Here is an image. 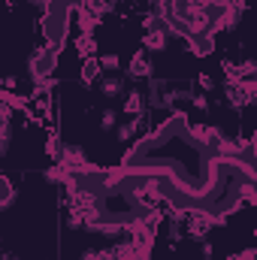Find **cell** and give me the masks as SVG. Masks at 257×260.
I'll return each instance as SVG.
<instances>
[{
  "instance_id": "8992f818",
  "label": "cell",
  "mask_w": 257,
  "mask_h": 260,
  "mask_svg": "<svg viewBox=\"0 0 257 260\" xmlns=\"http://www.w3.org/2000/svg\"><path fill=\"white\" fill-rule=\"evenodd\" d=\"M224 97H227V103L233 106V109H245L254 97L239 85V82H227V88H224Z\"/></svg>"
},
{
  "instance_id": "7402d4cb",
  "label": "cell",
  "mask_w": 257,
  "mask_h": 260,
  "mask_svg": "<svg viewBox=\"0 0 257 260\" xmlns=\"http://www.w3.org/2000/svg\"><path fill=\"white\" fill-rule=\"evenodd\" d=\"M97 61H100V70H112V73H115V70L121 67L118 55H103V58H97Z\"/></svg>"
},
{
  "instance_id": "7a4b0ae2",
  "label": "cell",
  "mask_w": 257,
  "mask_h": 260,
  "mask_svg": "<svg viewBox=\"0 0 257 260\" xmlns=\"http://www.w3.org/2000/svg\"><path fill=\"white\" fill-rule=\"evenodd\" d=\"M55 67H58V52H55V49H49V46L34 49V52H30V58H27V73H30V82H34V85H40V82L52 79Z\"/></svg>"
},
{
  "instance_id": "4dcf8cb0",
  "label": "cell",
  "mask_w": 257,
  "mask_h": 260,
  "mask_svg": "<svg viewBox=\"0 0 257 260\" xmlns=\"http://www.w3.org/2000/svg\"><path fill=\"white\" fill-rule=\"evenodd\" d=\"M0 260H6V257H0Z\"/></svg>"
},
{
  "instance_id": "603a6c76",
  "label": "cell",
  "mask_w": 257,
  "mask_h": 260,
  "mask_svg": "<svg viewBox=\"0 0 257 260\" xmlns=\"http://www.w3.org/2000/svg\"><path fill=\"white\" fill-rule=\"evenodd\" d=\"M173 97H176V103H191L194 91L191 88H173Z\"/></svg>"
},
{
  "instance_id": "484cf974",
  "label": "cell",
  "mask_w": 257,
  "mask_h": 260,
  "mask_svg": "<svg viewBox=\"0 0 257 260\" xmlns=\"http://www.w3.org/2000/svg\"><path fill=\"white\" fill-rule=\"evenodd\" d=\"M227 260H257V251L254 248H245V251H239V254H230Z\"/></svg>"
},
{
  "instance_id": "4316f807",
  "label": "cell",
  "mask_w": 257,
  "mask_h": 260,
  "mask_svg": "<svg viewBox=\"0 0 257 260\" xmlns=\"http://www.w3.org/2000/svg\"><path fill=\"white\" fill-rule=\"evenodd\" d=\"M200 88H203V91H212V88H215V82H212L209 76H200Z\"/></svg>"
},
{
  "instance_id": "7c38bea8",
  "label": "cell",
  "mask_w": 257,
  "mask_h": 260,
  "mask_svg": "<svg viewBox=\"0 0 257 260\" xmlns=\"http://www.w3.org/2000/svg\"><path fill=\"white\" fill-rule=\"evenodd\" d=\"M76 52H79V58H97V40H94V34H79Z\"/></svg>"
},
{
  "instance_id": "ba28073f",
  "label": "cell",
  "mask_w": 257,
  "mask_h": 260,
  "mask_svg": "<svg viewBox=\"0 0 257 260\" xmlns=\"http://www.w3.org/2000/svg\"><path fill=\"white\" fill-rule=\"evenodd\" d=\"M124 112H127L130 118H139V121H142V115L148 112V103H145V94H142V91H127Z\"/></svg>"
},
{
  "instance_id": "1f68e13d",
  "label": "cell",
  "mask_w": 257,
  "mask_h": 260,
  "mask_svg": "<svg viewBox=\"0 0 257 260\" xmlns=\"http://www.w3.org/2000/svg\"><path fill=\"white\" fill-rule=\"evenodd\" d=\"M0 257H3V254H0Z\"/></svg>"
},
{
  "instance_id": "52a82bcc",
  "label": "cell",
  "mask_w": 257,
  "mask_h": 260,
  "mask_svg": "<svg viewBox=\"0 0 257 260\" xmlns=\"http://www.w3.org/2000/svg\"><path fill=\"white\" fill-rule=\"evenodd\" d=\"M151 73H154V67H151V61L145 58V52H136V55L130 58V64H127L130 79H151Z\"/></svg>"
},
{
  "instance_id": "9c48e42d",
  "label": "cell",
  "mask_w": 257,
  "mask_h": 260,
  "mask_svg": "<svg viewBox=\"0 0 257 260\" xmlns=\"http://www.w3.org/2000/svg\"><path fill=\"white\" fill-rule=\"evenodd\" d=\"M100 91H103V97H121L124 91H127V85H124V79L118 76V73H112V76H106L103 82H100Z\"/></svg>"
},
{
  "instance_id": "44dd1931",
  "label": "cell",
  "mask_w": 257,
  "mask_h": 260,
  "mask_svg": "<svg viewBox=\"0 0 257 260\" xmlns=\"http://www.w3.org/2000/svg\"><path fill=\"white\" fill-rule=\"evenodd\" d=\"M115 124H118L115 109H103V115H100V130H112Z\"/></svg>"
},
{
  "instance_id": "277c9868",
  "label": "cell",
  "mask_w": 257,
  "mask_h": 260,
  "mask_svg": "<svg viewBox=\"0 0 257 260\" xmlns=\"http://www.w3.org/2000/svg\"><path fill=\"white\" fill-rule=\"evenodd\" d=\"M185 43H188V49H191L194 58H209L212 49H215V37H212L209 30H191V34L185 37Z\"/></svg>"
},
{
  "instance_id": "e0dca14e",
  "label": "cell",
  "mask_w": 257,
  "mask_h": 260,
  "mask_svg": "<svg viewBox=\"0 0 257 260\" xmlns=\"http://www.w3.org/2000/svg\"><path fill=\"white\" fill-rule=\"evenodd\" d=\"M142 27H145V34H151V30H167V27H164V18H160L154 9L142 18Z\"/></svg>"
},
{
  "instance_id": "8fae6325",
  "label": "cell",
  "mask_w": 257,
  "mask_h": 260,
  "mask_svg": "<svg viewBox=\"0 0 257 260\" xmlns=\"http://www.w3.org/2000/svg\"><path fill=\"white\" fill-rule=\"evenodd\" d=\"M15 197H18V191H15V185H12V179L0 173V212H6V209L15 203Z\"/></svg>"
},
{
  "instance_id": "d4e9b609",
  "label": "cell",
  "mask_w": 257,
  "mask_h": 260,
  "mask_svg": "<svg viewBox=\"0 0 257 260\" xmlns=\"http://www.w3.org/2000/svg\"><path fill=\"white\" fill-rule=\"evenodd\" d=\"M46 151H49V154L58 160V151H61V139H58V136H49V142H46Z\"/></svg>"
},
{
  "instance_id": "2e32d148",
  "label": "cell",
  "mask_w": 257,
  "mask_h": 260,
  "mask_svg": "<svg viewBox=\"0 0 257 260\" xmlns=\"http://www.w3.org/2000/svg\"><path fill=\"white\" fill-rule=\"evenodd\" d=\"M76 12H79V15H76V18H79V34H94L97 18H94L88 9H76Z\"/></svg>"
},
{
  "instance_id": "5bb4252c",
  "label": "cell",
  "mask_w": 257,
  "mask_h": 260,
  "mask_svg": "<svg viewBox=\"0 0 257 260\" xmlns=\"http://www.w3.org/2000/svg\"><path fill=\"white\" fill-rule=\"evenodd\" d=\"M100 73L103 70H100V61L97 58H85V64H82V82L85 85H94L100 79Z\"/></svg>"
},
{
  "instance_id": "5b68a950",
  "label": "cell",
  "mask_w": 257,
  "mask_h": 260,
  "mask_svg": "<svg viewBox=\"0 0 257 260\" xmlns=\"http://www.w3.org/2000/svg\"><path fill=\"white\" fill-rule=\"evenodd\" d=\"M185 221H188V236H191V239H197V242H203V239L209 236V230L218 224L212 215H203V212H191Z\"/></svg>"
},
{
  "instance_id": "f1b7e54d",
  "label": "cell",
  "mask_w": 257,
  "mask_h": 260,
  "mask_svg": "<svg viewBox=\"0 0 257 260\" xmlns=\"http://www.w3.org/2000/svg\"><path fill=\"white\" fill-rule=\"evenodd\" d=\"M151 3H160V0H151Z\"/></svg>"
},
{
  "instance_id": "4fadbf2b",
  "label": "cell",
  "mask_w": 257,
  "mask_h": 260,
  "mask_svg": "<svg viewBox=\"0 0 257 260\" xmlns=\"http://www.w3.org/2000/svg\"><path fill=\"white\" fill-rule=\"evenodd\" d=\"M167 88H170V85H167L164 79H148V97H145L148 109H157V103H160V94H164Z\"/></svg>"
},
{
  "instance_id": "ac0fdd59",
  "label": "cell",
  "mask_w": 257,
  "mask_h": 260,
  "mask_svg": "<svg viewBox=\"0 0 257 260\" xmlns=\"http://www.w3.org/2000/svg\"><path fill=\"white\" fill-rule=\"evenodd\" d=\"M9 142H12V127H9V121H6V118H0V157L6 154Z\"/></svg>"
},
{
  "instance_id": "30bf717a",
  "label": "cell",
  "mask_w": 257,
  "mask_h": 260,
  "mask_svg": "<svg viewBox=\"0 0 257 260\" xmlns=\"http://www.w3.org/2000/svg\"><path fill=\"white\" fill-rule=\"evenodd\" d=\"M167 43H170V34H167V30L142 34V46H145L148 52H164V49H167Z\"/></svg>"
},
{
  "instance_id": "83f0119b",
  "label": "cell",
  "mask_w": 257,
  "mask_h": 260,
  "mask_svg": "<svg viewBox=\"0 0 257 260\" xmlns=\"http://www.w3.org/2000/svg\"><path fill=\"white\" fill-rule=\"evenodd\" d=\"M24 3H30V6H43V0H24Z\"/></svg>"
},
{
  "instance_id": "3957f363",
  "label": "cell",
  "mask_w": 257,
  "mask_h": 260,
  "mask_svg": "<svg viewBox=\"0 0 257 260\" xmlns=\"http://www.w3.org/2000/svg\"><path fill=\"white\" fill-rule=\"evenodd\" d=\"M55 164H61L67 173H70V170H88V167H91V164H88V154H85L82 145H61Z\"/></svg>"
},
{
  "instance_id": "9a60e30c",
  "label": "cell",
  "mask_w": 257,
  "mask_h": 260,
  "mask_svg": "<svg viewBox=\"0 0 257 260\" xmlns=\"http://www.w3.org/2000/svg\"><path fill=\"white\" fill-rule=\"evenodd\" d=\"M115 127H118V133H115V136H118V142H130V139L139 133L142 121H139V118H130L127 124H115Z\"/></svg>"
},
{
  "instance_id": "6da1fadb",
  "label": "cell",
  "mask_w": 257,
  "mask_h": 260,
  "mask_svg": "<svg viewBox=\"0 0 257 260\" xmlns=\"http://www.w3.org/2000/svg\"><path fill=\"white\" fill-rule=\"evenodd\" d=\"M40 30H43L46 46L61 52L67 43V34H70V12L67 9H46L40 18Z\"/></svg>"
},
{
  "instance_id": "cb8c5ba5",
  "label": "cell",
  "mask_w": 257,
  "mask_h": 260,
  "mask_svg": "<svg viewBox=\"0 0 257 260\" xmlns=\"http://www.w3.org/2000/svg\"><path fill=\"white\" fill-rule=\"evenodd\" d=\"M191 106H194V109H200V112H206V109H209V97H206V94H194Z\"/></svg>"
},
{
  "instance_id": "ffe728a7",
  "label": "cell",
  "mask_w": 257,
  "mask_h": 260,
  "mask_svg": "<svg viewBox=\"0 0 257 260\" xmlns=\"http://www.w3.org/2000/svg\"><path fill=\"white\" fill-rule=\"evenodd\" d=\"M167 236H170V242H182V236H185V230H182V221H170L167 224Z\"/></svg>"
},
{
  "instance_id": "f546056e",
  "label": "cell",
  "mask_w": 257,
  "mask_h": 260,
  "mask_svg": "<svg viewBox=\"0 0 257 260\" xmlns=\"http://www.w3.org/2000/svg\"><path fill=\"white\" fill-rule=\"evenodd\" d=\"M0 82H3V76H0Z\"/></svg>"
},
{
  "instance_id": "d6986e66",
  "label": "cell",
  "mask_w": 257,
  "mask_h": 260,
  "mask_svg": "<svg viewBox=\"0 0 257 260\" xmlns=\"http://www.w3.org/2000/svg\"><path fill=\"white\" fill-rule=\"evenodd\" d=\"M64 176H67V170L61 164H55L52 170H46V182L49 185H64Z\"/></svg>"
}]
</instances>
